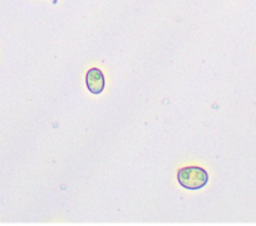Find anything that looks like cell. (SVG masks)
<instances>
[{
	"label": "cell",
	"mask_w": 256,
	"mask_h": 226,
	"mask_svg": "<svg viewBox=\"0 0 256 226\" xmlns=\"http://www.w3.org/2000/svg\"><path fill=\"white\" fill-rule=\"evenodd\" d=\"M177 180L180 185L187 190H200L208 182V174L201 167H184L178 170Z\"/></svg>",
	"instance_id": "obj_1"
},
{
	"label": "cell",
	"mask_w": 256,
	"mask_h": 226,
	"mask_svg": "<svg viewBox=\"0 0 256 226\" xmlns=\"http://www.w3.org/2000/svg\"><path fill=\"white\" fill-rule=\"evenodd\" d=\"M86 84H87L88 90L93 94H100L106 87L104 76H103L102 70L98 68H92L88 70L87 76H86Z\"/></svg>",
	"instance_id": "obj_2"
}]
</instances>
